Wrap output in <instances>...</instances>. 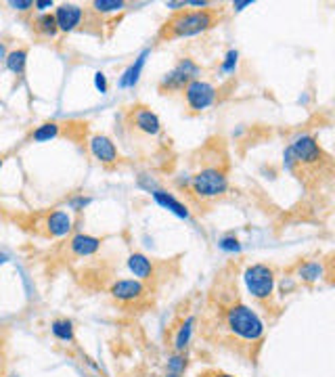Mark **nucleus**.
<instances>
[{"mask_svg": "<svg viewBox=\"0 0 335 377\" xmlns=\"http://www.w3.org/2000/svg\"><path fill=\"white\" fill-rule=\"evenodd\" d=\"M214 24H216V15L209 9L184 11V13H178L176 17H172L164 26L162 38H189V36H197V34H203L209 28H214Z\"/></svg>", "mask_w": 335, "mask_h": 377, "instance_id": "1", "label": "nucleus"}, {"mask_svg": "<svg viewBox=\"0 0 335 377\" xmlns=\"http://www.w3.org/2000/svg\"><path fill=\"white\" fill-rule=\"evenodd\" d=\"M227 327L231 333L246 342H258L264 335V323L262 319L246 304H235L227 310Z\"/></svg>", "mask_w": 335, "mask_h": 377, "instance_id": "2", "label": "nucleus"}, {"mask_svg": "<svg viewBox=\"0 0 335 377\" xmlns=\"http://www.w3.org/2000/svg\"><path fill=\"white\" fill-rule=\"evenodd\" d=\"M243 281H246L248 292H250L256 300L264 302V300H270V298H273L275 283H277V281H275V271H273V267H268V265H252V267L246 269Z\"/></svg>", "mask_w": 335, "mask_h": 377, "instance_id": "3", "label": "nucleus"}, {"mask_svg": "<svg viewBox=\"0 0 335 377\" xmlns=\"http://www.w3.org/2000/svg\"><path fill=\"white\" fill-rule=\"evenodd\" d=\"M191 189L201 199H216L227 193L229 181H227L225 172H220L216 168H203L201 172H197L191 178Z\"/></svg>", "mask_w": 335, "mask_h": 377, "instance_id": "4", "label": "nucleus"}, {"mask_svg": "<svg viewBox=\"0 0 335 377\" xmlns=\"http://www.w3.org/2000/svg\"><path fill=\"white\" fill-rule=\"evenodd\" d=\"M199 76V65L193 61V59H180V63L170 69L162 82H160V90H182L189 82L197 80Z\"/></svg>", "mask_w": 335, "mask_h": 377, "instance_id": "5", "label": "nucleus"}, {"mask_svg": "<svg viewBox=\"0 0 335 377\" xmlns=\"http://www.w3.org/2000/svg\"><path fill=\"white\" fill-rule=\"evenodd\" d=\"M184 99L191 111H203L216 101V88L205 80H193L184 86Z\"/></svg>", "mask_w": 335, "mask_h": 377, "instance_id": "6", "label": "nucleus"}, {"mask_svg": "<svg viewBox=\"0 0 335 377\" xmlns=\"http://www.w3.org/2000/svg\"><path fill=\"white\" fill-rule=\"evenodd\" d=\"M291 153L295 156V162L298 164H316L320 158H323V151L316 143L314 137L310 135H298L291 145H289Z\"/></svg>", "mask_w": 335, "mask_h": 377, "instance_id": "7", "label": "nucleus"}, {"mask_svg": "<svg viewBox=\"0 0 335 377\" xmlns=\"http://www.w3.org/2000/svg\"><path fill=\"white\" fill-rule=\"evenodd\" d=\"M86 19V13L82 7L78 5H71V3H63L55 9V22H57V28L59 32H76Z\"/></svg>", "mask_w": 335, "mask_h": 377, "instance_id": "8", "label": "nucleus"}, {"mask_svg": "<svg viewBox=\"0 0 335 377\" xmlns=\"http://www.w3.org/2000/svg\"><path fill=\"white\" fill-rule=\"evenodd\" d=\"M109 294L118 302H137L145 296V285L139 279H120L111 285Z\"/></svg>", "mask_w": 335, "mask_h": 377, "instance_id": "9", "label": "nucleus"}, {"mask_svg": "<svg viewBox=\"0 0 335 377\" xmlns=\"http://www.w3.org/2000/svg\"><path fill=\"white\" fill-rule=\"evenodd\" d=\"M90 153L94 160H98L101 164H116L118 162V149L114 145V141H111L109 137L105 135H94L90 137Z\"/></svg>", "mask_w": 335, "mask_h": 377, "instance_id": "10", "label": "nucleus"}, {"mask_svg": "<svg viewBox=\"0 0 335 377\" xmlns=\"http://www.w3.org/2000/svg\"><path fill=\"white\" fill-rule=\"evenodd\" d=\"M132 124H135V128L149 135V137H155L160 135L162 131V122L160 117L149 109V107H137L132 111Z\"/></svg>", "mask_w": 335, "mask_h": 377, "instance_id": "11", "label": "nucleus"}, {"mask_svg": "<svg viewBox=\"0 0 335 377\" xmlns=\"http://www.w3.org/2000/svg\"><path fill=\"white\" fill-rule=\"evenodd\" d=\"M151 195H153V199H155V203H157V206H162L164 210L172 212L174 216H178V218H182V220H189V218H191L189 208H187L184 203H180V201L172 195V193L162 191V189H153V191H151Z\"/></svg>", "mask_w": 335, "mask_h": 377, "instance_id": "12", "label": "nucleus"}, {"mask_svg": "<svg viewBox=\"0 0 335 377\" xmlns=\"http://www.w3.org/2000/svg\"><path fill=\"white\" fill-rule=\"evenodd\" d=\"M98 247H101V239H98V237H92V235H84V233L74 235L71 241H69L71 254H76V256H80V258L96 254Z\"/></svg>", "mask_w": 335, "mask_h": 377, "instance_id": "13", "label": "nucleus"}, {"mask_svg": "<svg viewBox=\"0 0 335 377\" xmlns=\"http://www.w3.org/2000/svg\"><path fill=\"white\" fill-rule=\"evenodd\" d=\"M74 228V220L67 212L63 210H55L49 214L46 218V231L51 237H65L69 235V231Z\"/></svg>", "mask_w": 335, "mask_h": 377, "instance_id": "14", "label": "nucleus"}, {"mask_svg": "<svg viewBox=\"0 0 335 377\" xmlns=\"http://www.w3.org/2000/svg\"><path fill=\"white\" fill-rule=\"evenodd\" d=\"M151 55V51L149 49H145L137 59H135V63L120 76V88H135L137 84H139V80H141V74H143V67H145V63H147V57Z\"/></svg>", "mask_w": 335, "mask_h": 377, "instance_id": "15", "label": "nucleus"}, {"mask_svg": "<svg viewBox=\"0 0 335 377\" xmlns=\"http://www.w3.org/2000/svg\"><path fill=\"white\" fill-rule=\"evenodd\" d=\"M128 269H130V273H132L139 281L151 279V275H153V265H151V260H149L145 254H130V258H128Z\"/></svg>", "mask_w": 335, "mask_h": 377, "instance_id": "16", "label": "nucleus"}, {"mask_svg": "<svg viewBox=\"0 0 335 377\" xmlns=\"http://www.w3.org/2000/svg\"><path fill=\"white\" fill-rule=\"evenodd\" d=\"M7 69L15 76H24L26 74V65H28V51L26 49H15L11 53H7L5 57Z\"/></svg>", "mask_w": 335, "mask_h": 377, "instance_id": "17", "label": "nucleus"}, {"mask_svg": "<svg viewBox=\"0 0 335 377\" xmlns=\"http://www.w3.org/2000/svg\"><path fill=\"white\" fill-rule=\"evenodd\" d=\"M51 333L63 342V344H71L76 340V331H74V323L69 319H55L51 323Z\"/></svg>", "mask_w": 335, "mask_h": 377, "instance_id": "18", "label": "nucleus"}, {"mask_svg": "<svg viewBox=\"0 0 335 377\" xmlns=\"http://www.w3.org/2000/svg\"><path fill=\"white\" fill-rule=\"evenodd\" d=\"M193 329H195V317H187V321L180 325L176 337H174V348L176 352H184L191 344V337H193Z\"/></svg>", "mask_w": 335, "mask_h": 377, "instance_id": "19", "label": "nucleus"}, {"mask_svg": "<svg viewBox=\"0 0 335 377\" xmlns=\"http://www.w3.org/2000/svg\"><path fill=\"white\" fill-rule=\"evenodd\" d=\"M34 28H36V32H38L40 36H44V38H55V36L59 34L57 22H55V15H51V13H42V15H38V17H36V22H34Z\"/></svg>", "mask_w": 335, "mask_h": 377, "instance_id": "20", "label": "nucleus"}, {"mask_svg": "<svg viewBox=\"0 0 335 377\" xmlns=\"http://www.w3.org/2000/svg\"><path fill=\"white\" fill-rule=\"evenodd\" d=\"M57 137H59V124H55V122H44L32 133V141H36V143H46Z\"/></svg>", "mask_w": 335, "mask_h": 377, "instance_id": "21", "label": "nucleus"}, {"mask_svg": "<svg viewBox=\"0 0 335 377\" xmlns=\"http://www.w3.org/2000/svg\"><path fill=\"white\" fill-rule=\"evenodd\" d=\"M298 275L304 283H316L323 277V267L318 262H306L300 267Z\"/></svg>", "mask_w": 335, "mask_h": 377, "instance_id": "22", "label": "nucleus"}, {"mask_svg": "<svg viewBox=\"0 0 335 377\" xmlns=\"http://www.w3.org/2000/svg\"><path fill=\"white\" fill-rule=\"evenodd\" d=\"M124 7H126V3H122V0H94V3H92V11H96L101 15L118 13Z\"/></svg>", "mask_w": 335, "mask_h": 377, "instance_id": "23", "label": "nucleus"}, {"mask_svg": "<svg viewBox=\"0 0 335 377\" xmlns=\"http://www.w3.org/2000/svg\"><path fill=\"white\" fill-rule=\"evenodd\" d=\"M187 354L184 352H176L168 358V373H174V375H182L187 371Z\"/></svg>", "mask_w": 335, "mask_h": 377, "instance_id": "24", "label": "nucleus"}, {"mask_svg": "<svg viewBox=\"0 0 335 377\" xmlns=\"http://www.w3.org/2000/svg\"><path fill=\"white\" fill-rule=\"evenodd\" d=\"M218 247H220L222 251H227V254H239V251L243 249V245L239 243V239L233 237V235L222 237V239L218 241Z\"/></svg>", "mask_w": 335, "mask_h": 377, "instance_id": "25", "label": "nucleus"}, {"mask_svg": "<svg viewBox=\"0 0 335 377\" xmlns=\"http://www.w3.org/2000/svg\"><path fill=\"white\" fill-rule=\"evenodd\" d=\"M237 61H239V51L231 49V51L225 55V61H222V65H220V72H222V74H233L235 67H237Z\"/></svg>", "mask_w": 335, "mask_h": 377, "instance_id": "26", "label": "nucleus"}, {"mask_svg": "<svg viewBox=\"0 0 335 377\" xmlns=\"http://www.w3.org/2000/svg\"><path fill=\"white\" fill-rule=\"evenodd\" d=\"M92 203V199L90 197H84V195H78V197H71L69 199V208L74 210V212H80V210H84L86 206H90Z\"/></svg>", "mask_w": 335, "mask_h": 377, "instance_id": "27", "label": "nucleus"}, {"mask_svg": "<svg viewBox=\"0 0 335 377\" xmlns=\"http://www.w3.org/2000/svg\"><path fill=\"white\" fill-rule=\"evenodd\" d=\"M9 7L15 9V11H19V13H26V11H30V9H34V3H32V0H11Z\"/></svg>", "mask_w": 335, "mask_h": 377, "instance_id": "28", "label": "nucleus"}, {"mask_svg": "<svg viewBox=\"0 0 335 377\" xmlns=\"http://www.w3.org/2000/svg\"><path fill=\"white\" fill-rule=\"evenodd\" d=\"M94 88H96L101 94H105V92H107L109 84H107V76H105L103 72H96V74H94Z\"/></svg>", "mask_w": 335, "mask_h": 377, "instance_id": "29", "label": "nucleus"}, {"mask_svg": "<svg viewBox=\"0 0 335 377\" xmlns=\"http://www.w3.org/2000/svg\"><path fill=\"white\" fill-rule=\"evenodd\" d=\"M55 7V3H53V0H36V3H34V9L36 11H40V15L42 13H46L49 9H53Z\"/></svg>", "mask_w": 335, "mask_h": 377, "instance_id": "30", "label": "nucleus"}, {"mask_svg": "<svg viewBox=\"0 0 335 377\" xmlns=\"http://www.w3.org/2000/svg\"><path fill=\"white\" fill-rule=\"evenodd\" d=\"M283 158H285V168H287V170H293V166H295L298 162H295V156L291 153L289 147L285 149V156H283Z\"/></svg>", "mask_w": 335, "mask_h": 377, "instance_id": "31", "label": "nucleus"}, {"mask_svg": "<svg viewBox=\"0 0 335 377\" xmlns=\"http://www.w3.org/2000/svg\"><path fill=\"white\" fill-rule=\"evenodd\" d=\"M293 287H295V283H293V281H291L289 277H285V279L281 281V294H283V296H285V294H289V292H291Z\"/></svg>", "mask_w": 335, "mask_h": 377, "instance_id": "32", "label": "nucleus"}, {"mask_svg": "<svg viewBox=\"0 0 335 377\" xmlns=\"http://www.w3.org/2000/svg\"><path fill=\"white\" fill-rule=\"evenodd\" d=\"M254 5V0H243V3H233V9L235 11H243L246 7H252Z\"/></svg>", "mask_w": 335, "mask_h": 377, "instance_id": "33", "label": "nucleus"}, {"mask_svg": "<svg viewBox=\"0 0 335 377\" xmlns=\"http://www.w3.org/2000/svg\"><path fill=\"white\" fill-rule=\"evenodd\" d=\"M166 7L172 11H180V9H184V3H166Z\"/></svg>", "mask_w": 335, "mask_h": 377, "instance_id": "34", "label": "nucleus"}, {"mask_svg": "<svg viewBox=\"0 0 335 377\" xmlns=\"http://www.w3.org/2000/svg\"><path fill=\"white\" fill-rule=\"evenodd\" d=\"M207 377H233L229 373H214V375H207Z\"/></svg>", "mask_w": 335, "mask_h": 377, "instance_id": "35", "label": "nucleus"}, {"mask_svg": "<svg viewBox=\"0 0 335 377\" xmlns=\"http://www.w3.org/2000/svg\"><path fill=\"white\" fill-rule=\"evenodd\" d=\"M7 260H9V256H7V254H0V265H5Z\"/></svg>", "mask_w": 335, "mask_h": 377, "instance_id": "36", "label": "nucleus"}, {"mask_svg": "<svg viewBox=\"0 0 335 377\" xmlns=\"http://www.w3.org/2000/svg\"><path fill=\"white\" fill-rule=\"evenodd\" d=\"M3 164H5V158H3V156H0V168H3Z\"/></svg>", "mask_w": 335, "mask_h": 377, "instance_id": "37", "label": "nucleus"}, {"mask_svg": "<svg viewBox=\"0 0 335 377\" xmlns=\"http://www.w3.org/2000/svg\"><path fill=\"white\" fill-rule=\"evenodd\" d=\"M166 377H180V375H174V373H168Z\"/></svg>", "mask_w": 335, "mask_h": 377, "instance_id": "38", "label": "nucleus"}, {"mask_svg": "<svg viewBox=\"0 0 335 377\" xmlns=\"http://www.w3.org/2000/svg\"><path fill=\"white\" fill-rule=\"evenodd\" d=\"M7 377H19L17 373H11V375H7Z\"/></svg>", "mask_w": 335, "mask_h": 377, "instance_id": "39", "label": "nucleus"}]
</instances>
